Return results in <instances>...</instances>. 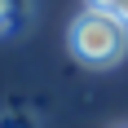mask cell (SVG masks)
<instances>
[{
  "label": "cell",
  "instance_id": "cell-1",
  "mask_svg": "<svg viewBox=\"0 0 128 128\" xmlns=\"http://www.w3.org/2000/svg\"><path fill=\"white\" fill-rule=\"evenodd\" d=\"M71 53H75L84 66H115L128 53V22L115 9H93L84 4L75 22H71Z\"/></svg>",
  "mask_w": 128,
  "mask_h": 128
},
{
  "label": "cell",
  "instance_id": "cell-2",
  "mask_svg": "<svg viewBox=\"0 0 128 128\" xmlns=\"http://www.w3.org/2000/svg\"><path fill=\"white\" fill-rule=\"evenodd\" d=\"M26 22V0H0V36H9Z\"/></svg>",
  "mask_w": 128,
  "mask_h": 128
},
{
  "label": "cell",
  "instance_id": "cell-3",
  "mask_svg": "<svg viewBox=\"0 0 128 128\" xmlns=\"http://www.w3.org/2000/svg\"><path fill=\"white\" fill-rule=\"evenodd\" d=\"M93 9H119V0H88Z\"/></svg>",
  "mask_w": 128,
  "mask_h": 128
},
{
  "label": "cell",
  "instance_id": "cell-4",
  "mask_svg": "<svg viewBox=\"0 0 128 128\" xmlns=\"http://www.w3.org/2000/svg\"><path fill=\"white\" fill-rule=\"evenodd\" d=\"M0 128H31V124H26V119H4Z\"/></svg>",
  "mask_w": 128,
  "mask_h": 128
},
{
  "label": "cell",
  "instance_id": "cell-5",
  "mask_svg": "<svg viewBox=\"0 0 128 128\" xmlns=\"http://www.w3.org/2000/svg\"><path fill=\"white\" fill-rule=\"evenodd\" d=\"M115 13H119V18L128 22V0H119V9H115Z\"/></svg>",
  "mask_w": 128,
  "mask_h": 128
}]
</instances>
